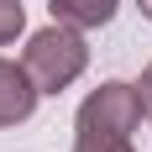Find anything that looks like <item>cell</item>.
<instances>
[{
    "instance_id": "6da1fadb",
    "label": "cell",
    "mask_w": 152,
    "mask_h": 152,
    "mask_svg": "<svg viewBox=\"0 0 152 152\" xmlns=\"http://www.w3.org/2000/svg\"><path fill=\"white\" fill-rule=\"evenodd\" d=\"M21 63H26V74L37 79V89H42V94H63L84 68H89L84 31H79V26H63V21L31 31L26 47H21Z\"/></svg>"
},
{
    "instance_id": "7a4b0ae2",
    "label": "cell",
    "mask_w": 152,
    "mask_h": 152,
    "mask_svg": "<svg viewBox=\"0 0 152 152\" xmlns=\"http://www.w3.org/2000/svg\"><path fill=\"white\" fill-rule=\"evenodd\" d=\"M147 115L137 84H121V79H105L100 89L84 94L79 105V131H105V137H131Z\"/></svg>"
},
{
    "instance_id": "3957f363",
    "label": "cell",
    "mask_w": 152,
    "mask_h": 152,
    "mask_svg": "<svg viewBox=\"0 0 152 152\" xmlns=\"http://www.w3.org/2000/svg\"><path fill=\"white\" fill-rule=\"evenodd\" d=\"M37 100H42V89H37V79L26 74V63L0 58V126H21V121H31Z\"/></svg>"
},
{
    "instance_id": "277c9868",
    "label": "cell",
    "mask_w": 152,
    "mask_h": 152,
    "mask_svg": "<svg viewBox=\"0 0 152 152\" xmlns=\"http://www.w3.org/2000/svg\"><path fill=\"white\" fill-rule=\"evenodd\" d=\"M115 5H121V0H47L53 21H63V26H79V31L110 26V21H115Z\"/></svg>"
},
{
    "instance_id": "5b68a950",
    "label": "cell",
    "mask_w": 152,
    "mask_h": 152,
    "mask_svg": "<svg viewBox=\"0 0 152 152\" xmlns=\"http://www.w3.org/2000/svg\"><path fill=\"white\" fill-rule=\"evenodd\" d=\"M26 31V5L21 0H0V47H11Z\"/></svg>"
},
{
    "instance_id": "8992f818",
    "label": "cell",
    "mask_w": 152,
    "mask_h": 152,
    "mask_svg": "<svg viewBox=\"0 0 152 152\" xmlns=\"http://www.w3.org/2000/svg\"><path fill=\"white\" fill-rule=\"evenodd\" d=\"M74 152H137L131 137H105V131H79Z\"/></svg>"
},
{
    "instance_id": "52a82bcc",
    "label": "cell",
    "mask_w": 152,
    "mask_h": 152,
    "mask_svg": "<svg viewBox=\"0 0 152 152\" xmlns=\"http://www.w3.org/2000/svg\"><path fill=\"white\" fill-rule=\"evenodd\" d=\"M137 89H142V105H147V115H152V63L142 68V84H137Z\"/></svg>"
},
{
    "instance_id": "ba28073f",
    "label": "cell",
    "mask_w": 152,
    "mask_h": 152,
    "mask_svg": "<svg viewBox=\"0 0 152 152\" xmlns=\"http://www.w3.org/2000/svg\"><path fill=\"white\" fill-rule=\"evenodd\" d=\"M137 5H142V16H147V21H152V0H137Z\"/></svg>"
}]
</instances>
